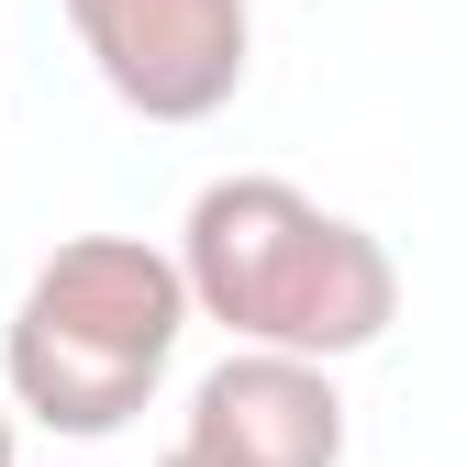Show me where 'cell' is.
<instances>
[{
	"mask_svg": "<svg viewBox=\"0 0 467 467\" xmlns=\"http://www.w3.org/2000/svg\"><path fill=\"white\" fill-rule=\"evenodd\" d=\"M156 467H201V456H190V445H167V456H156Z\"/></svg>",
	"mask_w": 467,
	"mask_h": 467,
	"instance_id": "8992f818",
	"label": "cell"
},
{
	"mask_svg": "<svg viewBox=\"0 0 467 467\" xmlns=\"http://www.w3.org/2000/svg\"><path fill=\"white\" fill-rule=\"evenodd\" d=\"M190 334V289H179V256L145 245V234H67L34 278L12 323H0V400L45 434H123L167 357Z\"/></svg>",
	"mask_w": 467,
	"mask_h": 467,
	"instance_id": "7a4b0ae2",
	"label": "cell"
},
{
	"mask_svg": "<svg viewBox=\"0 0 467 467\" xmlns=\"http://www.w3.org/2000/svg\"><path fill=\"white\" fill-rule=\"evenodd\" d=\"M0 467H23V412L0 400Z\"/></svg>",
	"mask_w": 467,
	"mask_h": 467,
	"instance_id": "5b68a950",
	"label": "cell"
},
{
	"mask_svg": "<svg viewBox=\"0 0 467 467\" xmlns=\"http://www.w3.org/2000/svg\"><path fill=\"white\" fill-rule=\"evenodd\" d=\"M67 34L100 67V89L145 123H212L256 67L245 0H67Z\"/></svg>",
	"mask_w": 467,
	"mask_h": 467,
	"instance_id": "3957f363",
	"label": "cell"
},
{
	"mask_svg": "<svg viewBox=\"0 0 467 467\" xmlns=\"http://www.w3.org/2000/svg\"><path fill=\"white\" fill-rule=\"evenodd\" d=\"M179 445L201 467H345V389L312 357H256V345H234L223 368H201Z\"/></svg>",
	"mask_w": 467,
	"mask_h": 467,
	"instance_id": "277c9868",
	"label": "cell"
},
{
	"mask_svg": "<svg viewBox=\"0 0 467 467\" xmlns=\"http://www.w3.org/2000/svg\"><path fill=\"white\" fill-rule=\"evenodd\" d=\"M179 289L190 323H223L256 357H312L345 368L400 323V256L357 212H323L301 179L278 167H234L212 179L179 223Z\"/></svg>",
	"mask_w": 467,
	"mask_h": 467,
	"instance_id": "6da1fadb",
	"label": "cell"
}]
</instances>
